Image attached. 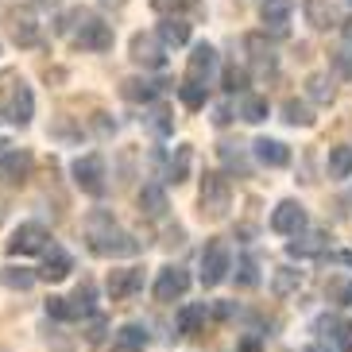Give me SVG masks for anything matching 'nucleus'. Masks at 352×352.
<instances>
[{
	"mask_svg": "<svg viewBox=\"0 0 352 352\" xmlns=\"http://www.w3.org/2000/svg\"><path fill=\"white\" fill-rule=\"evenodd\" d=\"M197 209H201V217H209V221H221L228 209H232V182H228L221 170H206L201 190H197Z\"/></svg>",
	"mask_w": 352,
	"mask_h": 352,
	"instance_id": "2",
	"label": "nucleus"
},
{
	"mask_svg": "<svg viewBox=\"0 0 352 352\" xmlns=\"http://www.w3.org/2000/svg\"><path fill=\"white\" fill-rule=\"evenodd\" d=\"M306 225H310V217H306V206L302 201H279L275 213H271V228L279 236H302Z\"/></svg>",
	"mask_w": 352,
	"mask_h": 352,
	"instance_id": "8",
	"label": "nucleus"
},
{
	"mask_svg": "<svg viewBox=\"0 0 352 352\" xmlns=\"http://www.w3.org/2000/svg\"><path fill=\"white\" fill-rule=\"evenodd\" d=\"M213 314H217V318H232V314H236V302H217Z\"/></svg>",
	"mask_w": 352,
	"mask_h": 352,
	"instance_id": "47",
	"label": "nucleus"
},
{
	"mask_svg": "<svg viewBox=\"0 0 352 352\" xmlns=\"http://www.w3.org/2000/svg\"><path fill=\"white\" fill-rule=\"evenodd\" d=\"M325 244H329V236H321V232H310V236H294V240L287 244V256H290V259L325 256Z\"/></svg>",
	"mask_w": 352,
	"mask_h": 352,
	"instance_id": "18",
	"label": "nucleus"
},
{
	"mask_svg": "<svg viewBox=\"0 0 352 352\" xmlns=\"http://www.w3.org/2000/svg\"><path fill=\"white\" fill-rule=\"evenodd\" d=\"M12 39L20 43V47H32L39 39V23H35V12L32 8H20L12 16Z\"/></svg>",
	"mask_w": 352,
	"mask_h": 352,
	"instance_id": "22",
	"label": "nucleus"
},
{
	"mask_svg": "<svg viewBox=\"0 0 352 352\" xmlns=\"http://www.w3.org/2000/svg\"><path fill=\"white\" fill-rule=\"evenodd\" d=\"M290 12H294V0H263L259 4V20L267 23V28H287V20H290Z\"/></svg>",
	"mask_w": 352,
	"mask_h": 352,
	"instance_id": "25",
	"label": "nucleus"
},
{
	"mask_svg": "<svg viewBox=\"0 0 352 352\" xmlns=\"http://www.w3.org/2000/svg\"><path fill=\"white\" fill-rule=\"evenodd\" d=\"M70 310H74V321H85L97 314V287L89 279L78 283V290H74V298H70Z\"/></svg>",
	"mask_w": 352,
	"mask_h": 352,
	"instance_id": "19",
	"label": "nucleus"
},
{
	"mask_svg": "<svg viewBox=\"0 0 352 352\" xmlns=\"http://www.w3.org/2000/svg\"><path fill=\"white\" fill-rule=\"evenodd\" d=\"M213 74H217V51H213L209 43H197L194 54H190V63H186V82L190 85H206L209 89Z\"/></svg>",
	"mask_w": 352,
	"mask_h": 352,
	"instance_id": "9",
	"label": "nucleus"
},
{
	"mask_svg": "<svg viewBox=\"0 0 352 352\" xmlns=\"http://www.w3.org/2000/svg\"><path fill=\"white\" fill-rule=\"evenodd\" d=\"M302 12H306V23H310L314 32L341 28V16H337V8H333L329 0H306V4H302Z\"/></svg>",
	"mask_w": 352,
	"mask_h": 352,
	"instance_id": "15",
	"label": "nucleus"
},
{
	"mask_svg": "<svg viewBox=\"0 0 352 352\" xmlns=\"http://www.w3.org/2000/svg\"><path fill=\"white\" fill-rule=\"evenodd\" d=\"M74 182H78V190L89 197H104V190H109V175H104V159L101 155H82L74 159Z\"/></svg>",
	"mask_w": 352,
	"mask_h": 352,
	"instance_id": "4",
	"label": "nucleus"
},
{
	"mask_svg": "<svg viewBox=\"0 0 352 352\" xmlns=\"http://www.w3.org/2000/svg\"><path fill=\"white\" fill-rule=\"evenodd\" d=\"M352 175V144H337L329 151V178H349Z\"/></svg>",
	"mask_w": 352,
	"mask_h": 352,
	"instance_id": "31",
	"label": "nucleus"
},
{
	"mask_svg": "<svg viewBox=\"0 0 352 352\" xmlns=\"http://www.w3.org/2000/svg\"><path fill=\"white\" fill-rule=\"evenodd\" d=\"M221 85H225V94H248V70L244 66H225V74H221Z\"/></svg>",
	"mask_w": 352,
	"mask_h": 352,
	"instance_id": "34",
	"label": "nucleus"
},
{
	"mask_svg": "<svg viewBox=\"0 0 352 352\" xmlns=\"http://www.w3.org/2000/svg\"><path fill=\"white\" fill-rule=\"evenodd\" d=\"M128 54H132V63L144 66V70H163V66H166V47L151 32H135Z\"/></svg>",
	"mask_w": 352,
	"mask_h": 352,
	"instance_id": "7",
	"label": "nucleus"
},
{
	"mask_svg": "<svg viewBox=\"0 0 352 352\" xmlns=\"http://www.w3.org/2000/svg\"><path fill=\"white\" fill-rule=\"evenodd\" d=\"M283 120H287V124L310 128L314 124V113H310V104H302V101H294V97H290V101L283 104Z\"/></svg>",
	"mask_w": 352,
	"mask_h": 352,
	"instance_id": "36",
	"label": "nucleus"
},
{
	"mask_svg": "<svg viewBox=\"0 0 352 352\" xmlns=\"http://www.w3.org/2000/svg\"><path fill=\"white\" fill-rule=\"evenodd\" d=\"M113 128H116V124H109V120H104V113H97V132H101V135H109Z\"/></svg>",
	"mask_w": 352,
	"mask_h": 352,
	"instance_id": "49",
	"label": "nucleus"
},
{
	"mask_svg": "<svg viewBox=\"0 0 352 352\" xmlns=\"http://www.w3.org/2000/svg\"><path fill=\"white\" fill-rule=\"evenodd\" d=\"M151 341V333H147V325H120L116 329V349H132V352H144V344Z\"/></svg>",
	"mask_w": 352,
	"mask_h": 352,
	"instance_id": "28",
	"label": "nucleus"
},
{
	"mask_svg": "<svg viewBox=\"0 0 352 352\" xmlns=\"http://www.w3.org/2000/svg\"><path fill=\"white\" fill-rule=\"evenodd\" d=\"M333 341H337V349H341V352H352V321H341V325H337Z\"/></svg>",
	"mask_w": 352,
	"mask_h": 352,
	"instance_id": "42",
	"label": "nucleus"
},
{
	"mask_svg": "<svg viewBox=\"0 0 352 352\" xmlns=\"http://www.w3.org/2000/svg\"><path fill=\"white\" fill-rule=\"evenodd\" d=\"M47 244H51V228L39 225V221H28L12 232L8 252L12 256H39V252H47Z\"/></svg>",
	"mask_w": 352,
	"mask_h": 352,
	"instance_id": "6",
	"label": "nucleus"
},
{
	"mask_svg": "<svg viewBox=\"0 0 352 352\" xmlns=\"http://www.w3.org/2000/svg\"><path fill=\"white\" fill-rule=\"evenodd\" d=\"M228 120H232V109H228V104H217V113H213V124H221V128H225Z\"/></svg>",
	"mask_w": 352,
	"mask_h": 352,
	"instance_id": "46",
	"label": "nucleus"
},
{
	"mask_svg": "<svg viewBox=\"0 0 352 352\" xmlns=\"http://www.w3.org/2000/svg\"><path fill=\"white\" fill-rule=\"evenodd\" d=\"M232 271V252L225 240H209L201 252V287H221Z\"/></svg>",
	"mask_w": 352,
	"mask_h": 352,
	"instance_id": "5",
	"label": "nucleus"
},
{
	"mask_svg": "<svg viewBox=\"0 0 352 352\" xmlns=\"http://www.w3.org/2000/svg\"><path fill=\"white\" fill-rule=\"evenodd\" d=\"M178 97H182V104H186V109H201V104L209 101V89L206 85H178Z\"/></svg>",
	"mask_w": 352,
	"mask_h": 352,
	"instance_id": "38",
	"label": "nucleus"
},
{
	"mask_svg": "<svg viewBox=\"0 0 352 352\" xmlns=\"http://www.w3.org/2000/svg\"><path fill=\"white\" fill-rule=\"evenodd\" d=\"M140 287H144V271H140V267L109 271V283H104V290H109V298H113V302H120V298H128V294H135Z\"/></svg>",
	"mask_w": 352,
	"mask_h": 352,
	"instance_id": "12",
	"label": "nucleus"
},
{
	"mask_svg": "<svg viewBox=\"0 0 352 352\" xmlns=\"http://www.w3.org/2000/svg\"><path fill=\"white\" fill-rule=\"evenodd\" d=\"M298 287H302V271L298 267H279L275 275H271V294H275V298H290Z\"/></svg>",
	"mask_w": 352,
	"mask_h": 352,
	"instance_id": "27",
	"label": "nucleus"
},
{
	"mask_svg": "<svg viewBox=\"0 0 352 352\" xmlns=\"http://www.w3.org/2000/svg\"><path fill=\"white\" fill-rule=\"evenodd\" d=\"M248 51H252V66L256 70H275V47L263 43V35H248Z\"/></svg>",
	"mask_w": 352,
	"mask_h": 352,
	"instance_id": "30",
	"label": "nucleus"
},
{
	"mask_svg": "<svg viewBox=\"0 0 352 352\" xmlns=\"http://www.w3.org/2000/svg\"><path fill=\"white\" fill-rule=\"evenodd\" d=\"M190 163H194V151H190L186 144L182 147H175V155L166 159V166H163V182H186L190 178Z\"/></svg>",
	"mask_w": 352,
	"mask_h": 352,
	"instance_id": "20",
	"label": "nucleus"
},
{
	"mask_svg": "<svg viewBox=\"0 0 352 352\" xmlns=\"http://www.w3.org/2000/svg\"><path fill=\"white\" fill-rule=\"evenodd\" d=\"M306 94H310L318 104H329L333 101V82L325 78V74H314L310 82H306Z\"/></svg>",
	"mask_w": 352,
	"mask_h": 352,
	"instance_id": "37",
	"label": "nucleus"
},
{
	"mask_svg": "<svg viewBox=\"0 0 352 352\" xmlns=\"http://www.w3.org/2000/svg\"><path fill=\"white\" fill-rule=\"evenodd\" d=\"M337 325H341V318H333V314H325V318H318V321H314V333H318V337H333V333H337Z\"/></svg>",
	"mask_w": 352,
	"mask_h": 352,
	"instance_id": "44",
	"label": "nucleus"
},
{
	"mask_svg": "<svg viewBox=\"0 0 352 352\" xmlns=\"http://www.w3.org/2000/svg\"><path fill=\"white\" fill-rule=\"evenodd\" d=\"M236 283H240V287H256V283H259V271H256V259H252V256H244L236 263Z\"/></svg>",
	"mask_w": 352,
	"mask_h": 352,
	"instance_id": "40",
	"label": "nucleus"
},
{
	"mask_svg": "<svg viewBox=\"0 0 352 352\" xmlns=\"http://www.w3.org/2000/svg\"><path fill=\"white\" fill-rule=\"evenodd\" d=\"M209 321V306L206 302H190V306H182L178 310V333H186V337H194V333H201V325Z\"/></svg>",
	"mask_w": 352,
	"mask_h": 352,
	"instance_id": "24",
	"label": "nucleus"
},
{
	"mask_svg": "<svg viewBox=\"0 0 352 352\" xmlns=\"http://www.w3.org/2000/svg\"><path fill=\"white\" fill-rule=\"evenodd\" d=\"M144 128L151 135H159V140H166V135L175 132V116H170V109L166 104H147V116H144Z\"/></svg>",
	"mask_w": 352,
	"mask_h": 352,
	"instance_id": "23",
	"label": "nucleus"
},
{
	"mask_svg": "<svg viewBox=\"0 0 352 352\" xmlns=\"http://www.w3.org/2000/svg\"><path fill=\"white\" fill-rule=\"evenodd\" d=\"M120 94L128 97V101H144V104H155V97L163 94V82H151V78H128L124 82V89Z\"/></svg>",
	"mask_w": 352,
	"mask_h": 352,
	"instance_id": "21",
	"label": "nucleus"
},
{
	"mask_svg": "<svg viewBox=\"0 0 352 352\" xmlns=\"http://www.w3.org/2000/svg\"><path fill=\"white\" fill-rule=\"evenodd\" d=\"M201 0H151V8L163 16V20H170V16H178L182 20V12H194Z\"/></svg>",
	"mask_w": 352,
	"mask_h": 352,
	"instance_id": "35",
	"label": "nucleus"
},
{
	"mask_svg": "<svg viewBox=\"0 0 352 352\" xmlns=\"http://www.w3.org/2000/svg\"><path fill=\"white\" fill-rule=\"evenodd\" d=\"M333 66H337V70H341L344 78H352V47H349V43H344L341 51L333 54Z\"/></svg>",
	"mask_w": 352,
	"mask_h": 352,
	"instance_id": "43",
	"label": "nucleus"
},
{
	"mask_svg": "<svg viewBox=\"0 0 352 352\" xmlns=\"http://www.w3.org/2000/svg\"><path fill=\"white\" fill-rule=\"evenodd\" d=\"M78 28H74V47H82V51H109L113 47V28L89 12H74L70 16Z\"/></svg>",
	"mask_w": 352,
	"mask_h": 352,
	"instance_id": "3",
	"label": "nucleus"
},
{
	"mask_svg": "<svg viewBox=\"0 0 352 352\" xmlns=\"http://www.w3.org/2000/svg\"><path fill=\"white\" fill-rule=\"evenodd\" d=\"M341 35H344V43L352 47V16H349V20H341Z\"/></svg>",
	"mask_w": 352,
	"mask_h": 352,
	"instance_id": "50",
	"label": "nucleus"
},
{
	"mask_svg": "<svg viewBox=\"0 0 352 352\" xmlns=\"http://www.w3.org/2000/svg\"><path fill=\"white\" fill-rule=\"evenodd\" d=\"M43 256H47V259H43V267H39V279H51V283H58V279H66V275L74 271V259L66 256V252L58 248L54 240L47 244V252H43Z\"/></svg>",
	"mask_w": 352,
	"mask_h": 352,
	"instance_id": "14",
	"label": "nucleus"
},
{
	"mask_svg": "<svg viewBox=\"0 0 352 352\" xmlns=\"http://www.w3.org/2000/svg\"><path fill=\"white\" fill-rule=\"evenodd\" d=\"M306 352H321V349H306Z\"/></svg>",
	"mask_w": 352,
	"mask_h": 352,
	"instance_id": "53",
	"label": "nucleus"
},
{
	"mask_svg": "<svg viewBox=\"0 0 352 352\" xmlns=\"http://www.w3.org/2000/svg\"><path fill=\"white\" fill-rule=\"evenodd\" d=\"M252 155H256L263 166H287V163H290L287 144H279V140H267V135H259L256 144H252Z\"/></svg>",
	"mask_w": 352,
	"mask_h": 352,
	"instance_id": "17",
	"label": "nucleus"
},
{
	"mask_svg": "<svg viewBox=\"0 0 352 352\" xmlns=\"http://www.w3.org/2000/svg\"><path fill=\"white\" fill-rule=\"evenodd\" d=\"M166 209H170L166 206V190L159 182H144V190H140V213L147 221H163Z\"/></svg>",
	"mask_w": 352,
	"mask_h": 352,
	"instance_id": "16",
	"label": "nucleus"
},
{
	"mask_svg": "<svg viewBox=\"0 0 352 352\" xmlns=\"http://www.w3.org/2000/svg\"><path fill=\"white\" fill-rule=\"evenodd\" d=\"M240 116H244L248 124H259V120H267V97L244 94V97H240Z\"/></svg>",
	"mask_w": 352,
	"mask_h": 352,
	"instance_id": "32",
	"label": "nucleus"
},
{
	"mask_svg": "<svg viewBox=\"0 0 352 352\" xmlns=\"http://www.w3.org/2000/svg\"><path fill=\"white\" fill-rule=\"evenodd\" d=\"M47 314H51L54 321H74L70 298H63V294H51V298H47Z\"/></svg>",
	"mask_w": 352,
	"mask_h": 352,
	"instance_id": "39",
	"label": "nucleus"
},
{
	"mask_svg": "<svg viewBox=\"0 0 352 352\" xmlns=\"http://www.w3.org/2000/svg\"><path fill=\"white\" fill-rule=\"evenodd\" d=\"M113 352H132V349H113Z\"/></svg>",
	"mask_w": 352,
	"mask_h": 352,
	"instance_id": "52",
	"label": "nucleus"
},
{
	"mask_svg": "<svg viewBox=\"0 0 352 352\" xmlns=\"http://www.w3.org/2000/svg\"><path fill=\"white\" fill-rule=\"evenodd\" d=\"M104 333H109V321L101 318V314H94V318H85V341L89 344H97L104 337Z\"/></svg>",
	"mask_w": 352,
	"mask_h": 352,
	"instance_id": "41",
	"label": "nucleus"
},
{
	"mask_svg": "<svg viewBox=\"0 0 352 352\" xmlns=\"http://www.w3.org/2000/svg\"><path fill=\"white\" fill-rule=\"evenodd\" d=\"M0 279H4V287H12V290H32L39 275H35L32 267H4L0 271Z\"/></svg>",
	"mask_w": 352,
	"mask_h": 352,
	"instance_id": "33",
	"label": "nucleus"
},
{
	"mask_svg": "<svg viewBox=\"0 0 352 352\" xmlns=\"http://www.w3.org/2000/svg\"><path fill=\"white\" fill-rule=\"evenodd\" d=\"M337 302H341V306H352V283H344V287L337 290Z\"/></svg>",
	"mask_w": 352,
	"mask_h": 352,
	"instance_id": "48",
	"label": "nucleus"
},
{
	"mask_svg": "<svg viewBox=\"0 0 352 352\" xmlns=\"http://www.w3.org/2000/svg\"><path fill=\"white\" fill-rule=\"evenodd\" d=\"M259 349H263V333H252V337L240 341V352H259Z\"/></svg>",
	"mask_w": 352,
	"mask_h": 352,
	"instance_id": "45",
	"label": "nucleus"
},
{
	"mask_svg": "<svg viewBox=\"0 0 352 352\" xmlns=\"http://www.w3.org/2000/svg\"><path fill=\"white\" fill-rule=\"evenodd\" d=\"M341 259H344V263H352V252H341Z\"/></svg>",
	"mask_w": 352,
	"mask_h": 352,
	"instance_id": "51",
	"label": "nucleus"
},
{
	"mask_svg": "<svg viewBox=\"0 0 352 352\" xmlns=\"http://www.w3.org/2000/svg\"><path fill=\"white\" fill-rule=\"evenodd\" d=\"M221 163H225L236 178H248L252 175V163H248V155H244V147H240V144H221Z\"/></svg>",
	"mask_w": 352,
	"mask_h": 352,
	"instance_id": "29",
	"label": "nucleus"
},
{
	"mask_svg": "<svg viewBox=\"0 0 352 352\" xmlns=\"http://www.w3.org/2000/svg\"><path fill=\"white\" fill-rule=\"evenodd\" d=\"M190 290V275H186V267H163L159 271V279H155V298L159 302H178L182 294Z\"/></svg>",
	"mask_w": 352,
	"mask_h": 352,
	"instance_id": "11",
	"label": "nucleus"
},
{
	"mask_svg": "<svg viewBox=\"0 0 352 352\" xmlns=\"http://www.w3.org/2000/svg\"><path fill=\"white\" fill-rule=\"evenodd\" d=\"M32 151H23V147H8L4 155H0V178H8L12 186H20V182H28V175H32Z\"/></svg>",
	"mask_w": 352,
	"mask_h": 352,
	"instance_id": "10",
	"label": "nucleus"
},
{
	"mask_svg": "<svg viewBox=\"0 0 352 352\" xmlns=\"http://www.w3.org/2000/svg\"><path fill=\"white\" fill-rule=\"evenodd\" d=\"M32 116H35V94H32V85H28V82H20L16 89H12L8 120H12V124H20V128H28V124H32Z\"/></svg>",
	"mask_w": 352,
	"mask_h": 352,
	"instance_id": "13",
	"label": "nucleus"
},
{
	"mask_svg": "<svg viewBox=\"0 0 352 352\" xmlns=\"http://www.w3.org/2000/svg\"><path fill=\"white\" fill-rule=\"evenodd\" d=\"M85 240H89V252L101 259H120V256H135V252L144 248L132 232L116 225V217L109 209H89L85 213Z\"/></svg>",
	"mask_w": 352,
	"mask_h": 352,
	"instance_id": "1",
	"label": "nucleus"
},
{
	"mask_svg": "<svg viewBox=\"0 0 352 352\" xmlns=\"http://www.w3.org/2000/svg\"><path fill=\"white\" fill-rule=\"evenodd\" d=\"M155 39L163 43V47H182V43H190V23H186V20H178V16H170V20L159 23Z\"/></svg>",
	"mask_w": 352,
	"mask_h": 352,
	"instance_id": "26",
	"label": "nucleus"
}]
</instances>
